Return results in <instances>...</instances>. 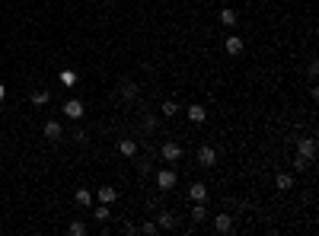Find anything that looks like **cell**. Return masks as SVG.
I'll use <instances>...</instances> for the list:
<instances>
[{
    "mask_svg": "<svg viewBox=\"0 0 319 236\" xmlns=\"http://www.w3.org/2000/svg\"><path fill=\"white\" fill-rule=\"evenodd\" d=\"M122 93H125V99H134V93H137L134 80H122Z\"/></svg>",
    "mask_w": 319,
    "mask_h": 236,
    "instance_id": "obj_20",
    "label": "cell"
},
{
    "mask_svg": "<svg viewBox=\"0 0 319 236\" xmlns=\"http://www.w3.org/2000/svg\"><path fill=\"white\" fill-rule=\"evenodd\" d=\"M144 128H147V131L157 128V118H153V115H147V118H144Z\"/></svg>",
    "mask_w": 319,
    "mask_h": 236,
    "instance_id": "obj_25",
    "label": "cell"
},
{
    "mask_svg": "<svg viewBox=\"0 0 319 236\" xmlns=\"http://www.w3.org/2000/svg\"><path fill=\"white\" fill-rule=\"evenodd\" d=\"M61 112L67 115L70 122H80V118H83V102H80V99H67L61 106Z\"/></svg>",
    "mask_w": 319,
    "mask_h": 236,
    "instance_id": "obj_3",
    "label": "cell"
},
{
    "mask_svg": "<svg viewBox=\"0 0 319 236\" xmlns=\"http://www.w3.org/2000/svg\"><path fill=\"white\" fill-rule=\"evenodd\" d=\"M48 99H51L48 90H35V93H32V106H48Z\"/></svg>",
    "mask_w": 319,
    "mask_h": 236,
    "instance_id": "obj_19",
    "label": "cell"
},
{
    "mask_svg": "<svg viewBox=\"0 0 319 236\" xmlns=\"http://www.w3.org/2000/svg\"><path fill=\"white\" fill-rule=\"evenodd\" d=\"M243 48H246V42L239 35H227V38H223V51L233 54V58H236V54H243Z\"/></svg>",
    "mask_w": 319,
    "mask_h": 236,
    "instance_id": "obj_4",
    "label": "cell"
},
{
    "mask_svg": "<svg viewBox=\"0 0 319 236\" xmlns=\"http://www.w3.org/2000/svg\"><path fill=\"white\" fill-rule=\"evenodd\" d=\"M297 157H300V160H316V137H303V141H300V147H297Z\"/></svg>",
    "mask_w": 319,
    "mask_h": 236,
    "instance_id": "obj_1",
    "label": "cell"
},
{
    "mask_svg": "<svg viewBox=\"0 0 319 236\" xmlns=\"http://www.w3.org/2000/svg\"><path fill=\"white\" fill-rule=\"evenodd\" d=\"M179 112H182V109H179V102H175V99H166V102H163V115H166V118H175Z\"/></svg>",
    "mask_w": 319,
    "mask_h": 236,
    "instance_id": "obj_17",
    "label": "cell"
},
{
    "mask_svg": "<svg viewBox=\"0 0 319 236\" xmlns=\"http://www.w3.org/2000/svg\"><path fill=\"white\" fill-rule=\"evenodd\" d=\"M217 163V150L214 147H201L198 150V166H214Z\"/></svg>",
    "mask_w": 319,
    "mask_h": 236,
    "instance_id": "obj_6",
    "label": "cell"
},
{
    "mask_svg": "<svg viewBox=\"0 0 319 236\" xmlns=\"http://www.w3.org/2000/svg\"><path fill=\"white\" fill-rule=\"evenodd\" d=\"M189 198H191V201H205V198H207V189H205L201 182H195V185L189 189Z\"/></svg>",
    "mask_w": 319,
    "mask_h": 236,
    "instance_id": "obj_15",
    "label": "cell"
},
{
    "mask_svg": "<svg viewBox=\"0 0 319 236\" xmlns=\"http://www.w3.org/2000/svg\"><path fill=\"white\" fill-rule=\"evenodd\" d=\"M274 189H278V191H290V189H294V175H287V173L274 175Z\"/></svg>",
    "mask_w": 319,
    "mask_h": 236,
    "instance_id": "obj_11",
    "label": "cell"
},
{
    "mask_svg": "<svg viewBox=\"0 0 319 236\" xmlns=\"http://www.w3.org/2000/svg\"><path fill=\"white\" fill-rule=\"evenodd\" d=\"M157 189H163V191L175 189V173H173V169H160V173H157Z\"/></svg>",
    "mask_w": 319,
    "mask_h": 236,
    "instance_id": "obj_5",
    "label": "cell"
},
{
    "mask_svg": "<svg viewBox=\"0 0 319 236\" xmlns=\"http://www.w3.org/2000/svg\"><path fill=\"white\" fill-rule=\"evenodd\" d=\"M74 201H77L80 207H90V205H93V191H90V189H77Z\"/></svg>",
    "mask_w": 319,
    "mask_h": 236,
    "instance_id": "obj_12",
    "label": "cell"
},
{
    "mask_svg": "<svg viewBox=\"0 0 319 236\" xmlns=\"http://www.w3.org/2000/svg\"><path fill=\"white\" fill-rule=\"evenodd\" d=\"M217 19H221V26H236V19H239V16H236V10H221V13H217Z\"/></svg>",
    "mask_w": 319,
    "mask_h": 236,
    "instance_id": "obj_13",
    "label": "cell"
},
{
    "mask_svg": "<svg viewBox=\"0 0 319 236\" xmlns=\"http://www.w3.org/2000/svg\"><path fill=\"white\" fill-rule=\"evenodd\" d=\"M160 157L166 163H175L179 157H182V147L175 144V141H163V147H160Z\"/></svg>",
    "mask_w": 319,
    "mask_h": 236,
    "instance_id": "obj_2",
    "label": "cell"
},
{
    "mask_svg": "<svg viewBox=\"0 0 319 236\" xmlns=\"http://www.w3.org/2000/svg\"><path fill=\"white\" fill-rule=\"evenodd\" d=\"M207 217V211H205V201H195V207H191V220L195 223H201Z\"/></svg>",
    "mask_w": 319,
    "mask_h": 236,
    "instance_id": "obj_18",
    "label": "cell"
},
{
    "mask_svg": "<svg viewBox=\"0 0 319 236\" xmlns=\"http://www.w3.org/2000/svg\"><path fill=\"white\" fill-rule=\"evenodd\" d=\"M118 153H122V157H134V153H137V141L122 137V141H118Z\"/></svg>",
    "mask_w": 319,
    "mask_h": 236,
    "instance_id": "obj_9",
    "label": "cell"
},
{
    "mask_svg": "<svg viewBox=\"0 0 319 236\" xmlns=\"http://www.w3.org/2000/svg\"><path fill=\"white\" fill-rule=\"evenodd\" d=\"M61 134H64L61 122H45V137L48 141H61Z\"/></svg>",
    "mask_w": 319,
    "mask_h": 236,
    "instance_id": "obj_10",
    "label": "cell"
},
{
    "mask_svg": "<svg viewBox=\"0 0 319 236\" xmlns=\"http://www.w3.org/2000/svg\"><path fill=\"white\" fill-rule=\"evenodd\" d=\"M157 227H160V230H173V227H175V214H169V211L160 214V217H157Z\"/></svg>",
    "mask_w": 319,
    "mask_h": 236,
    "instance_id": "obj_16",
    "label": "cell"
},
{
    "mask_svg": "<svg viewBox=\"0 0 319 236\" xmlns=\"http://www.w3.org/2000/svg\"><path fill=\"white\" fill-rule=\"evenodd\" d=\"M214 230H217V233H230V230H233L230 214H217V217H214Z\"/></svg>",
    "mask_w": 319,
    "mask_h": 236,
    "instance_id": "obj_8",
    "label": "cell"
},
{
    "mask_svg": "<svg viewBox=\"0 0 319 236\" xmlns=\"http://www.w3.org/2000/svg\"><path fill=\"white\" fill-rule=\"evenodd\" d=\"M3 99H7V86L0 83V102H3Z\"/></svg>",
    "mask_w": 319,
    "mask_h": 236,
    "instance_id": "obj_26",
    "label": "cell"
},
{
    "mask_svg": "<svg viewBox=\"0 0 319 236\" xmlns=\"http://www.w3.org/2000/svg\"><path fill=\"white\" fill-rule=\"evenodd\" d=\"M109 217H112V211H109L106 205H99L96 207V220H109Z\"/></svg>",
    "mask_w": 319,
    "mask_h": 236,
    "instance_id": "obj_23",
    "label": "cell"
},
{
    "mask_svg": "<svg viewBox=\"0 0 319 236\" xmlns=\"http://www.w3.org/2000/svg\"><path fill=\"white\" fill-rule=\"evenodd\" d=\"M67 233H70V236H83V233H86V223H83V220H74V223L67 227Z\"/></svg>",
    "mask_w": 319,
    "mask_h": 236,
    "instance_id": "obj_21",
    "label": "cell"
},
{
    "mask_svg": "<svg viewBox=\"0 0 319 236\" xmlns=\"http://www.w3.org/2000/svg\"><path fill=\"white\" fill-rule=\"evenodd\" d=\"M185 115H189V118H191L195 125H201V122L207 118V109H205V106H198V102H195V106H189V109H185Z\"/></svg>",
    "mask_w": 319,
    "mask_h": 236,
    "instance_id": "obj_7",
    "label": "cell"
},
{
    "mask_svg": "<svg viewBox=\"0 0 319 236\" xmlns=\"http://www.w3.org/2000/svg\"><path fill=\"white\" fill-rule=\"evenodd\" d=\"M61 83L64 86H74L77 83V74H74V70H61Z\"/></svg>",
    "mask_w": 319,
    "mask_h": 236,
    "instance_id": "obj_22",
    "label": "cell"
},
{
    "mask_svg": "<svg viewBox=\"0 0 319 236\" xmlns=\"http://www.w3.org/2000/svg\"><path fill=\"white\" fill-rule=\"evenodd\" d=\"M141 230H144V233H147V236H153V233H157V230H160V227H157V223H150V220H147V223H144V227H141Z\"/></svg>",
    "mask_w": 319,
    "mask_h": 236,
    "instance_id": "obj_24",
    "label": "cell"
},
{
    "mask_svg": "<svg viewBox=\"0 0 319 236\" xmlns=\"http://www.w3.org/2000/svg\"><path fill=\"white\" fill-rule=\"evenodd\" d=\"M96 195H99V201H102V205H109V201H115V198H118V191H115L112 185H102V189H99Z\"/></svg>",
    "mask_w": 319,
    "mask_h": 236,
    "instance_id": "obj_14",
    "label": "cell"
}]
</instances>
